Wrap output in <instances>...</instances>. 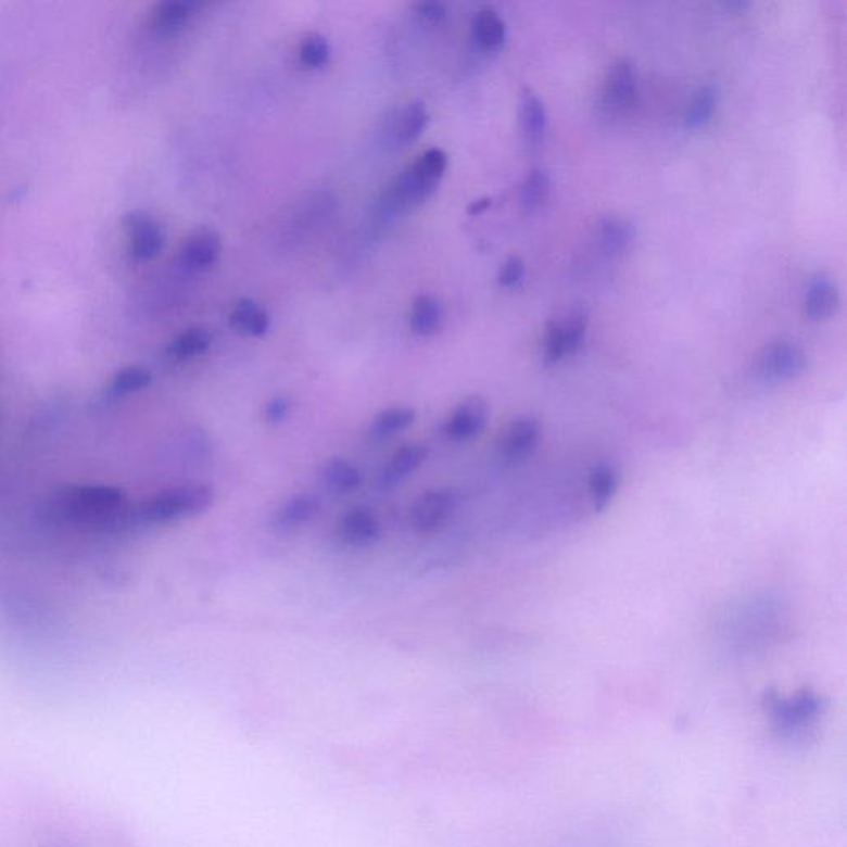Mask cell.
<instances>
[{
  "instance_id": "6da1fadb",
  "label": "cell",
  "mask_w": 847,
  "mask_h": 847,
  "mask_svg": "<svg viewBox=\"0 0 847 847\" xmlns=\"http://www.w3.org/2000/svg\"><path fill=\"white\" fill-rule=\"evenodd\" d=\"M56 511L69 524L93 532H119L136 523L135 510L123 490L116 486H77L56 502Z\"/></svg>"
},
{
  "instance_id": "7a4b0ae2",
  "label": "cell",
  "mask_w": 847,
  "mask_h": 847,
  "mask_svg": "<svg viewBox=\"0 0 847 847\" xmlns=\"http://www.w3.org/2000/svg\"><path fill=\"white\" fill-rule=\"evenodd\" d=\"M216 502V492L208 485L174 486L141 502L135 510L136 523L166 524L204 514Z\"/></svg>"
},
{
  "instance_id": "3957f363",
  "label": "cell",
  "mask_w": 847,
  "mask_h": 847,
  "mask_svg": "<svg viewBox=\"0 0 847 847\" xmlns=\"http://www.w3.org/2000/svg\"><path fill=\"white\" fill-rule=\"evenodd\" d=\"M767 707L770 710L774 726L786 735H799L817 723L823 712V701L817 692L805 691L783 697L780 694H771L767 698Z\"/></svg>"
},
{
  "instance_id": "277c9868",
  "label": "cell",
  "mask_w": 847,
  "mask_h": 847,
  "mask_svg": "<svg viewBox=\"0 0 847 847\" xmlns=\"http://www.w3.org/2000/svg\"><path fill=\"white\" fill-rule=\"evenodd\" d=\"M806 368H808V355L793 341H773L767 344L758 356V371L767 381H793L799 378Z\"/></svg>"
},
{
  "instance_id": "5b68a950",
  "label": "cell",
  "mask_w": 847,
  "mask_h": 847,
  "mask_svg": "<svg viewBox=\"0 0 847 847\" xmlns=\"http://www.w3.org/2000/svg\"><path fill=\"white\" fill-rule=\"evenodd\" d=\"M587 330V313L583 308L571 309L562 320L549 321L546 330L545 356L548 363L561 362L573 355L583 344Z\"/></svg>"
},
{
  "instance_id": "8992f818",
  "label": "cell",
  "mask_w": 847,
  "mask_h": 847,
  "mask_svg": "<svg viewBox=\"0 0 847 847\" xmlns=\"http://www.w3.org/2000/svg\"><path fill=\"white\" fill-rule=\"evenodd\" d=\"M457 501L447 489L429 490L414 502L409 511V524L420 535L438 532L451 520Z\"/></svg>"
},
{
  "instance_id": "52a82bcc",
  "label": "cell",
  "mask_w": 847,
  "mask_h": 847,
  "mask_svg": "<svg viewBox=\"0 0 847 847\" xmlns=\"http://www.w3.org/2000/svg\"><path fill=\"white\" fill-rule=\"evenodd\" d=\"M637 98V78L634 65L629 60L619 59L612 63L603 85L602 104L611 115H624L634 106Z\"/></svg>"
},
{
  "instance_id": "ba28073f",
  "label": "cell",
  "mask_w": 847,
  "mask_h": 847,
  "mask_svg": "<svg viewBox=\"0 0 847 847\" xmlns=\"http://www.w3.org/2000/svg\"><path fill=\"white\" fill-rule=\"evenodd\" d=\"M489 403L482 396H469L458 403L445 420V438L455 442H466L482 434L489 422Z\"/></svg>"
},
{
  "instance_id": "9c48e42d",
  "label": "cell",
  "mask_w": 847,
  "mask_h": 847,
  "mask_svg": "<svg viewBox=\"0 0 847 847\" xmlns=\"http://www.w3.org/2000/svg\"><path fill=\"white\" fill-rule=\"evenodd\" d=\"M125 226L128 232L129 254L136 261H151L161 254L166 237L156 219L143 212H135L126 217Z\"/></svg>"
},
{
  "instance_id": "30bf717a",
  "label": "cell",
  "mask_w": 847,
  "mask_h": 847,
  "mask_svg": "<svg viewBox=\"0 0 847 847\" xmlns=\"http://www.w3.org/2000/svg\"><path fill=\"white\" fill-rule=\"evenodd\" d=\"M542 429L539 420L532 417H518L508 423L498 445L501 457L507 464H518L527 460L539 447Z\"/></svg>"
},
{
  "instance_id": "8fae6325",
  "label": "cell",
  "mask_w": 847,
  "mask_h": 847,
  "mask_svg": "<svg viewBox=\"0 0 847 847\" xmlns=\"http://www.w3.org/2000/svg\"><path fill=\"white\" fill-rule=\"evenodd\" d=\"M438 186L439 181L428 178L413 164L409 169L404 170L394 179L390 192H388V201H390L391 207L397 208V211H409V208L417 207V205L428 201L434 194Z\"/></svg>"
},
{
  "instance_id": "7c38bea8",
  "label": "cell",
  "mask_w": 847,
  "mask_h": 847,
  "mask_svg": "<svg viewBox=\"0 0 847 847\" xmlns=\"http://www.w3.org/2000/svg\"><path fill=\"white\" fill-rule=\"evenodd\" d=\"M382 528L378 515L366 507L347 510L340 521V536L347 546L366 548L381 539Z\"/></svg>"
},
{
  "instance_id": "4fadbf2b",
  "label": "cell",
  "mask_w": 847,
  "mask_h": 847,
  "mask_svg": "<svg viewBox=\"0 0 847 847\" xmlns=\"http://www.w3.org/2000/svg\"><path fill=\"white\" fill-rule=\"evenodd\" d=\"M220 255V237L211 227L195 229L182 245L181 261L192 271H205L216 265Z\"/></svg>"
},
{
  "instance_id": "5bb4252c",
  "label": "cell",
  "mask_w": 847,
  "mask_h": 847,
  "mask_svg": "<svg viewBox=\"0 0 847 847\" xmlns=\"http://www.w3.org/2000/svg\"><path fill=\"white\" fill-rule=\"evenodd\" d=\"M837 306H839V290L836 281L824 271H818L809 278L805 296L806 316L809 320H827L836 313Z\"/></svg>"
},
{
  "instance_id": "9a60e30c",
  "label": "cell",
  "mask_w": 847,
  "mask_h": 847,
  "mask_svg": "<svg viewBox=\"0 0 847 847\" xmlns=\"http://www.w3.org/2000/svg\"><path fill=\"white\" fill-rule=\"evenodd\" d=\"M429 448L419 442H413V444L403 445L397 448L390 460L382 467L381 483L385 486H393L400 483L401 480L406 477L413 476L416 470L422 467V464L428 460Z\"/></svg>"
},
{
  "instance_id": "2e32d148",
  "label": "cell",
  "mask_w": 847,
  "mask_h": 847,
  "mask_svg": "<svg viewBox=\"0 0 847 847\" xmlns=\"http://www.w3.org/2000/svg\"><path fill=\"white\" fill-rule=\"evenodd\" d=\"M320 498L312 493H299L283 502L274 515V524L280 530H295L320 514Z\"/></svg>"
},
{
  "instance_id": "e0dca14e",
  "label": "cell",
  "mask_w": 847,
  "mask_h": 847,
  "mask_svg": "<svg viewBox=\"0 0 847 847\" xmlns=\"http://www.w3.org/2000/svg\"><path fill=\"white\" fill-rule=\"evenodd\" d=\"M321 480L328 492L334 495H347L362 486L363 473L356 464L343 457H334L325 464Z\"/></svg>"
},
{
  "instance_id": "ac0fdd59",
  "label": "cell",
  "mask_w": 847,
  "mask_h": 847,
  "mask_svg": "<svg viewBox=\"0 0 847 847\" xmlns=\"http://www.w3.org/2000/svg\"><path fill=\"white\" fill-rule=\"evenodd\" d=\"M230 325L243 337H264L270 328L267 312L251 299H242L236 303L230 313Z\"/></svg>"
},
{
  "instance_id": "d6986e66",
  "label": "cell",
  "mask_w": 847,
  "mask_h": 847,
  "mask_svg": "<svg viewBox=\"0 0 847 847\" xmlns=\"http://www.w3.org/2000/svg\"><path fill=\"white\" fill-rule=\"evenodd\" d=\"M520 123L528 143L536 144L542 141L548 128V113L545 103L532 90L521 93Z\"/></svg>"
},
{
  "instance_id": "ffe728a7",
  "label": "cell",
  "mask_w": 847,
  "mask_h": 847,
  "mask_svg": "<svg viewBox=\"0 0 847 847\" xmlns=\"http://www.w3.org/2000/svg\"><path fill=\"white\" fill-rule=\"evenodd\" d=\"M416 419L417 414L413 407H388V409L381 410L372 419L371 426H369V435L375 441H384V439L393 438V435L401 434V432L409 429L416 422Z\"/></svg>"
},
{
  "instance_id": "44dd1931",
  "label": "cell",
  "mask_w": 847,
  "mask_h": 847,
  "mask_svg": "<svg viewBox=\"0 0 847 847\" xmlns=\"http://www.w3.org/2000/svg\"><path fill=\"white\" fill-rule=\"evenodd\" d=\"M634 239V226L625 217L606 216L599 224V242L608 254H624L631 249Z\"/></svg>"
},
{
  "instance_id": "7402d4cb",
  "label": "cell",
  "mask_w": 847,
  "mask_h": 847,
  "mask_svg": "<svg viewBox=\"0 0 847 847\" xmlns=\"http://www.w3.org/2000/svg\"><path fill=\"white\" fill-rule=\"evenodd\" d=\"M472 31L477 46L480 49L489 50V52L501 49L505 43V37H507L505 22L493 9H482V11L477 12Z\"/></svg>"
},
{
  "instance_id": "603a6c76",
  "label": "cell",
  "mask_w": 847,
  "mask_h": 847,
  "mask_svg": "<svg viewBox=\"0 0 847 847\" xmlns=\"http://www.w3.org/2000/svg\"><path fill=\"white\" fill-rule=\"evenodd\" d=\"M618 490V470L609 466H599L591 472L587 492H590L591 505H593L594 510L605 511L615 501Z\"/></svg>"
},
{
  "instance_id": "cb8c5ba5",
  "label": "cell",
  "mask_w": 847,
  "mask_h": 847,
  "mask_svg": "<svg viewBox=\"0 0 847 847\" xmlns=\"http://www.w3.org/2000/svg\"><path fill=\"white\" fill-rule=\"evenodd\" d=\"M429 115L422 101L414 100L407 103L394 122V135L401 144H409L416 141L428 126Z\"/></svg>"
},
{
  "instance_id": "d4e9b609",
  "label": "cell",
  "mask_w": 847,
  "mask_h": 847,
  "mask_svg": "<svg viewBox=\"0 0 847 847\" xmlns=\"http://www.w3.org/2000/svg\"><path fill=\"white\" fill-rule=\"evenodd\" d=\"M442 325V306L432 295L417 296L410 313V330L417 337H432Z\"/></svg>"
},
{
  "instance_id": "484cf974",
  "label": "cell",
  "mask_w": 847,
  "mask_h": 847,
  "mask_svg": "<svg viewBox=\"0 0 847 847\" xmlns=\"http://www.w3.org/2000/svg\"><path fill=\"white\" fill-rule=\"evenodd\" d=\"M212 337L204 328H191L174 338L167 346V355L176 362L198 358L211 347Z\"/></svg>"
},
{
  "instance_id": "4316f807",
  "label": "cell",
  "mask_w": 847,
  "mask_h": 847,
  "mask_svg": "<svg viewBox=\"0 0 847 847\" xmlns=\"http://www.w3.org/2000/svg\"><path fill=\"white\" fill-rule=\"evenodd\" d=\"M194 2H186V0L163 2L154 11V27L160 31H164V34L181 30L186 22L191 17L192 12H194Z\"/></svg>"
},
{
  "instance_id": "83f0119b",
  "label": "cell",
  "mask_w": 847,
  "mask_h": 847,
  "mask_svg": "<svg viewBox=\"0 0 847 847\" xmlns=\"http://www.w3.org/2000/svg\"><path fill=\"white\" fill-rule=\"evenodd\" d=\"M153 381V376L143 366H128L113 376L106 388L110 397H122L126 394L138 393L144 390Z\"/></svg>"
},
{
  "instance_id": "f1b7e54d",
  "label": "cell",
  "mask_w": 847,
  "mask_h": 847,
  "mask_svg": "<svg viewBox=\"0 0 847 847\" xmlns=\"http://www.w3.org/2000/svg\"><path fill=\"white\" fill-rule=\"evenodd\" d=\"M717 109V90L713 87H701L695 91L685 113V126L691 129L701 128L712 118Z\"/></svg>"
},
{
  "instance_id": "f546056e",
  "label": "cell",
  "mask_w": 847,
  "mask_h": 847,
  "mask_svg": "<svg viewBox=\"0 0 847 847\" xmlns=\"http://www.w3.org/2000/svg\"><path fill=\"white\" fill-rule=\"evenodd\" d=\"M548 174L542 169H533L528 174L521 186V205L524 211L533 212L548 199L549 195Z\"/></svg>"
},
{
  "instance_id": "4dcf8cb0",
  "label": "cell",
  "mask_w": 847,
  "mask_h": 847,
  "mask_svg": "<svg viewBox=\"0 0 847 847\" xmlns=\"http://www.w3.org/2000/svg\"><path fill=\"white\" fill-rule=\"evenodd\" d=\"M300 59L309 68H321L330 60V46L320 34H308L300 46Z\"/></svg>"
},
{
  "instance_id": "1f68e13d",
  "label": "cell",
  "mask_w": 847,
  "mask_h": 847,
  "mask_svg": "<svg viewBox=\"0 0 847 847\" xmlns=\"http://www.w3.org/2000/svg\"><path fill=\"white\" fill-rule=\"evenodd\" d=\"M414 166L426 174L428 178L434 179V181H441L444 176L445 169H447V154L439 148H432V150L426 151L419 160L414 163Z\"/></svg>"
},
{
  "instance_id": "d6a6232c",
  "label": "cell",
  "mask_w": 847,
  "mask_h": 847,
  "mask_svg": "<svg viewBox=\"0 0 847 847\" xmlns=\"http://www.w3.org/2000/svg\"><path fill=\"white\" fill-rule=\"evenodd\" d=\"M524 277V262L521 261L518 255H511L502 265L501 274H498V283L505 289H511L517 287Z\"/></svg>"
},
{
  "instance_id": "836d02e7",
  "label": "cell",
  "mask_w": 847,
  "mask_h": 847,
  "mask_svg": "<svg viewBox=\"0 0 847 847\" xmlns=\"http://www.w3.org/2000/svg\"><path fill=\"white\" fill-rule=\"evenodd\" d=\"M292 404L286 397H274L265 407V419L271 423L283 422L290 416Z\"/></svg>"
},
{
  "instance_id": "e575fe53",
  "label": "cell",
  "mask_w": 847,
  "mask_h": 847,
  "mask_svg": "<svg viewBox=\"0 0 847 847\" xmlns=\"http://www.w3.org/2000/svg\"><path fill=\"white\" fill-rule=\"evenodd\" d=\"M420 17L428 22H441L445 17V5L442 2H422L417 5Z\"/></svg>"
},
{
  "instance_id": "d590c367",
  "label": "cell",
  "mask_w": 847,
  "mask_h": 847,
  "mask_svg": "<svg viewBox=\"0 0 847 847\" xmlns=\"http://www.w3.org/2000/svg\"><path fill=\"white\" fill-rule=\"evenodd\" d=\"M490 204H492V199L489 198L477 199L476 202H472V204H470L469 214H480V212L486 211V208L490 207Z\"/></svg>"
}]
</instances>
